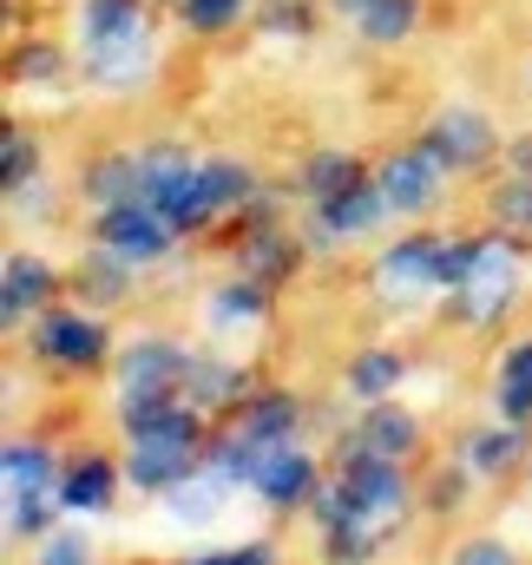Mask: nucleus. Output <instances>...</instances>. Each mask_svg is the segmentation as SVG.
Listing matches in <instances>:
<instances>
[{"mask_svg": "<svg viewBox=\"0 0 532 565\" xmlns=\"http://www.w3.org/2000/svg\"><path fill=\"white\" fill-rule=\"evenodd\" d=\"M198 408H164L158 422L126 434V480L138 493H171L178 480L198 473Z\"/></svg>", "mask_w": 532, "mask_h": 565, "instance_id": "nucleus-1", "label": "nucleus"}, {"mask_svg": "<svg viewBox=\"0 0 532 565\" xmlns=\"http://www.w3.org/2000/svg\"><path fill=\"white\" fill-rule=\"evenodd\" d=\"M145 158V204H158L178 231H198L217 217V198L204 184V164L178 158V151H138Z\"/></svg>", "mask_w": 532, "mask_h": 565, "instance_id": "nucleus-2", "label": "nucleus"}, {"mask_svg": "<svg viewBox=\"0 0 532 565\" xmlns=\"http://www.w3.org/2000/svg\"><path fill=\"white\" fill-rule=\"evenodd\" d=\"M447 296H454V316H460V322H500L507 302L520 296V257H513L500 237H480L474 270L454 282Z\"/></svg>", "mask_w": 532, "mask_h": 565, "instance_id": "nucleus-3", "label": "nucleus"}, {"mask_svg": "<svg viewBox=\"0 0 532 565\" xmlns=\"http://www.w3.org/2000/svg\"><path fill=\"white\" fill-rule=\"evenodd\" d=\"M93 244L99 250H113V257H126V264H158L171 244H178V224L158 211V204H113V211H99L93 217Z\"/></svg>", "mask_w": 532, "mask_h": 565, "instance_id": "nucleus-4", "label": "nucleus"}, {"mask_svg": "<svg viewBox=\"0 0 532 565\" xmlns=\"http://www.w3.org/2000/svg\"><path fill=\"white\" fill-rule=\"evenodd\" d=\"M447 164L427 151V145H407V151H389L382 164H375V184H382V198H389V211L395 217H421L440 191H447Z\"/></svg>", "mask_w": 532, "mask_h": 565, "instance_id": "nucleus-5", "label": "nucleus"}, {"mask_svg": "<svg viewBox=\"0 0 532 565\" xmlns=\"http://www.w3.org/2000/svg\"><path fill=\"white\" fill-rule=\"evenodd\" d=\"M33 355H46L60 369H93V362H106V322L86 316V302L79 309H46L33 322Z\"/></svg>", "mask_w": 532, "mask_h": 565, "instance_id": "nucleus-6", "label": "nucleus"}, {"mask_svg": "<svg viewBox=\"0 0 532 565\" xmlns=\"http://www.w3.org/2000/svg\"><path fill=\"white\" fill-rule=\"evenodd\" d=\"M421 145H427L447 171H474V164L493 158V126H487L480 113H467V106H440V113L427 119Z\"/></svg>", "mask_w": 532, "mask_h": 565, "instance_id": "nucleus-7", "label": "nucleus"}, {"mask_svg": "<svg viewBox=\"0 0 532 565\" xmlns=\"http://www.w3.org/2000/svg\"><path fill=\"white\" fill-rule=\"evenodd\" d=\"M375 289L389 302H414L427 289H440V244L434 237H401L375 257Z\"/></svg>", "mask_w": 532, "mask_h": 565, "instance_id": "nucleus-8", "label": "nucleus"}, {"mask_svg": "<svg viewBox=\"0 0 532 565\" xmlns=\"http://www.w3.org/2000/svg\"><path fill=\"white\" fill-rule=\"evenodd\" d=\"M382 217H395V211H389L382 184L369 178V184H355V191H342V198H322V204H316V217H309V244H349V237L375 231Z\"/></svg>", "mask_w": 532, "mask_h": 565, "instance_id": "nucleus-9", "label": "nucleus"}, {"mask_svg": "<svg viewBox=\"0 0 532 565\" xmlns=\"http://www.w3.org/2000/svg\"><path fill=\"white\" fill-rule=\"evenodd\" d=\"M414 415L407 408H395V402H369V415H362V427L355 434H342V447H336V460L349 467V460H407L414 454Z\"/></svg>", "mask_w": 532, "mask_h": 565, "instance_id": "nucleus-10", "label": "nucleus"}, {"mask_svg": "<svg viewBox=\"0 0 532 565\" xmlns=\"http://www.w3.org/2000/svg\"><path fill=\"white\" fill-rule=\"evenodd\" d=\"M79 73L99 93H132V86H145V73H151V33L106 40V46H79Z\"/></svg>", "mask_w": 532, "mask_h": 565, "instance_id": "nucleus-11", "label": "nucleus"}, {"mask_svg": "<svg viewBox=\"0 0 532 565\" xmlns=\"http://www.w3.org/2000/svg\"><path fill=\"white\" fill-rule=\"evenodd\" d=\"M316 487H322V480H316V454L289 440V447H276V454H269V467L257 473V487H251V493H257L264 507H276V513H296V507H309V500H316Z\"/></svg>", "mask_w": 532, "mask_h": 565, "instance_id": "nucleus-12", "label": "nucleus"}, {"mask_svg": "<svg viewBox=\"0 0 532 565\" xmlns=\"http://www.w3.org/2000/svg\"><path fill=\"white\" fill-rule=\"evenodd\" d=\"M191 355L164 335H138L132 349L119 355V388H184Z\"/></svg>", "mask_w": 532, "mask_h": 565, "instance_id": "nucleus-13", "label": "nucleus"}, {"mask_svg": "<svg viewBox=\"0 0 532 565\" xmlns=\"http://www.w3.org/2000/svg\"><path fill=\"white\" fill-rule=\"evenodd\" d=\"M113 493H119V467H113L106 454H79V460L60 473V487H53V500H60L66 513H106Z\"/></svg>", "mask_w": 532, "mask_h": 565, "instance_id": "nucleus-14", "label": "nucleus"}, {"mask_svg": "<svg viewBox=\"0 0 532 565\" xmlns=\"http://www.w3.org/2000/svg\"><path fill=\"white\" fill-rule=\"evenodd\" d=\"M79 191H86L99 211L132 204V198H145V158H138V151H106V158H93V164L79 171Z\"/></svg>", "mask_w": 532, "mask_h": 565, "instance_id": "nucleus-15", "label": "nucleus"}, {"mask_svg": "<svg viewBox=\"0 0 532 565\" xmlns=\"http://www.w3.org/2000/svg\"><path fill=\"white\" fill-rule=\"evenodd\" d=\"M184 395H191L198 415H211V408H237V402H251V375H244L237 362L191 355V369H184Z\"/></svg>", "mask_w": 532, "mask_h": 565, "instance_id": "nucleus-16", "label": "nucleus"}, {"mask_svg": "<svg viewBox=\"0 0 532 565\" xmlns=\"http://www.w3.org/2000/svg\"><path fill=\"white\" fill-rule=\"evenodd\" d=\"M231 493H237V487H231L217 467H198L191 480H178V487H171V493H158V500H164V513H171L178 526H204V520H217V513H224V500H231Z\"/></svg>", "mask_w": 532, "mask_h": 565, "instance_id": "nucleus-17", "label": "nucleus"}, {"mask_svg": "<svg viewBox=\"0 0 532 565\" xmlns=\"http://www.w3.org/2000/svg\"><path fill=\"white\" fill-rule=\"evenodd\" d=\"M0 473H7V500H40V493L60 487L53 454H46L40 440H7V447H0Z\"/></svg>", "mask_w": 532, "mask_h": 565, "instance_id": "nucleus-18", "label": "nucleus"}, {"mask_svg": "<svg viewBox=\"0 0 532 565\" xmlns=\"http://www.w3.org/2000/svg\"><path fill=\"white\" fill-rule=\"evenodd\" d=\"M79 46H106V40H132L145 33V0H79V20H73Z\"/></svg>", "mask_w": 532, "mask_h": 565, "instance_id": "nucleus-19", "label": "nucleus"}, {"mask_svg": "<svg viewBox=\"0 0 532 565\" xmlns=\"http://www.w3.org/2000/svg\"><path fill=\"white\" fill-rule=\"evenodd\" d=\"M493 408H500V422H532V335L526 342H513L507 355H500V375H493Z\"/></svg>", "mask_w": 532, "mask_h": 565, "instance_id": "nucleus-20", "label": "nucleus"}, {"mask_svg": "<svg viewBox=\"0 0 532 565\" xmlns=\"http://www.w3.org/2000/svg\"><path fill=\"white\" fill-rule=\"evenodd\" d=\"M296 270V244L276 231V224H257L251 237H244V250H237V277L251 282H283Z\"/></svg>", "mask_w": 532, "mask_h": 565, "instance_id": "nucleus-21", "label": "nucleus"}, {"mask_svg": "<svg viewBox=\"0 0 532 565\" xmlns=\"http://www.w3.org/2000/svg\"><path fill=\"white\" fill-rule=\"evenodd\" d=\"M460 460L474 473H507V467L526 460V434H520V422H493V427H480V434H467Z\"/></svg>", "mask_w": 532, "mask_h": 565, "instance_id": "nucleus-22", "label": "nucleus"}, {"mask_svg": "<svg viewBox=\"0 0 532 565\" xmlns=\"http://www.w3.org/2000/svg\"><path fill=\"white\" fill-rule=\"evenodd\" d=\"M369 178H375V171H362V158H349V151H316L296 184H302V198L322 204V198H342V191H355V184H369Z\"/></svg>", "mask_w": 532, "mask_h": 565, "instance_id": "nucleus-23", "label": "nucleus"}, {"mask_svg": "<svg viewBox=\"0 0 532 565\" xmlns=\"http://www.w3.org/2000/svg\"><path fill=\"white\" fill-rule=\"evenodd\" d=\"M53 289V264L46 257H7V289H0V309H7V322H26V309L40 302Z\"/></svg>", "mask_w": 532, "mask_h": 565, "instance_id": "nucleus-24", "label": "nucleus"}, {"mask_svg": "<svg viewBox=\"0 0 532 565\" xmlns=\"http://www.w3.org/2000/svg\"><path fill=\"white\" fill-rule=\"evenodd\" d=\"M342 388H349L355 402H389V388H401V355H389V349H362V355L349 362Z\"/></svg>", "mask_w": 532, "mask_h": 565, "instance_id": "nucleus-25", "label": "nucleus"}, {"mask_svg": "<svg viewBox=\"0 0 532 565\" xmlns=\"http://www.w3.org/2000/svg\"><path fill=\"white\" fill-rule=\"evenodd\" d=\"M126 289H132V264H126V257L99 250L93 264H79V302L113 309V302H126Z\"/></svg>", "mask_w": 532, "mask_h": 565, "instance_id": "nucleus-26", "label": "nucleus"}, {"mask_svg": "<svg viewBox=\"0 0 532 565\" xmlns=\"http://www.w3.org/2000/svg\"><path fill=\"white\" fill-rule=\"evenodd\" d=\"M414 20H421V0H375V7L355 20V33L375 40V46H395V40L414 33Z\"/></svg>", "mask_w": 532, "mask_h": 565, "instance_id": "nucleus-27", "label": "nucleus"}, {"mask_svg": "<svg viewBox=\"0 0 532 565\" xmlns=\"http://www.w3.org/2000/svg\"><path fill=\"white\" fill-rule=\"evenodd\" d=\"M369 559H375V526H362V520L329 526V540H322V565H369Z\"/></svg>", "mask_w": 532, "mask_h": 565, "instance_id": "nucleus-28", "label": "nucleus"}, {"mask_svg": "<svg viewBox=\"0 0 532 565\" xmlns=\"http://www.w3.org/2000/svg\"><path fill=\"white\" fill-rule=\"evenodd\" d=\"M0 184H7V191L40 184V145L26 139V132H7V139H0Z\"/></svg>", "mask_w": 532, "mask_h": 565, "instance_id": "nucleus-29", "label": "nucleus"}, {"mask_svg": "<svg viewBox=\"0 0 532 565\" xmlns=\"http://www.w3.org/2000/svg\"><path fill=\"white\" fill-rule=\"evenodd\" d=\"M204 184H211L217 211H224V204H251V198H257V178H251V164H237V158H211V164H204Z\"/></svg>", "mask_w": 532, "mask_h": 565, "instance_id": "nucleus-30", "label": "nucleus"}, {"mask_svg": "<svg viewBox=\"0 0 532 565\" xmlns=\"http://www.w3.org/2000/svg\"><path fill=\"white\" fill-rule=\"evenodd\" d=\"M264 309H269V282H251V277H237L231 289H217V302H211L217 322H257Z\"/></svg>", "mask_w": 532, "mask_h": 565, "instance_id": "nucleus-31", "label": "nucleus"}, {"mask_svg": "<svg viewBox=\"0 0 532 565\" xmlns=\"http://www.w3.org/2000/svg\"><path fill=\"white\" fill-rule=\"evenodd\" d=\"M178 20L191 33H224V26L244 20V0H178Z\"/></svg>", "mask_w": 532, "mask_h": 565, "instance_id": "nucleus-32", "label": "nucleus"}, {"mask_svg": "<svg viewBox=\"0 0 532 565\" xmlns=\"http://www.w3.org/2000/svg\"><path fill=\"white\" fill-rule=\"evenodd\" d=\"M60 66H66V53H60L53 40L13 53V79H20V86H46V79H60Z\"/></svg>", "mask_w": 532, "mask_h": 565, "instance_id": "nucleus-33", "label": "nucleus"}, {"mask_svg": "<svg viewBox=\"0 0 532 565\" xmlns=\"http://www.w3.org/2000/svg\"><path fill=\"white\" fill-rule=\"evenodd\" d=\"M257 26L264 33H309V0H264Z\"/></svg>", "mask_w": 532, "mask_h": 565, "instance_id": "nucleus-34", "label": "nucleus"}, {"mask_svg": "<svg viewBox=\"0 0 532 565\" xmlns=\"http://www.w3.org/2000/svg\"><path fill=\"white\" fill-rule=\"evenodd\" d=\"M493 217L500 224H532V178H507L493 191Z\"/></svg>", "mask_w": 532, "mask_h": 565, "instance_id": "nucleus-35", "label": "nucleus"}, {"mask_svg": "<svg viewBox=\"0 0 532 565\" xmlns=\"http://www.w3.org/2000/svg\"><path fill=\"white\" fill-rule=\"evenodd\" d=\"M33 565H93V553H86L79 533H46L40 553H33Z\"/></svg>", "mask_w": 532, "mask_h": 565, "instance_id": "nucleus-36", "label": "nucleus"}, {"mask_svg": "<svg viewBox=\"0 0 532 565\" xmlns=\"http://www.w3.org/2000/svg\"><path fill=\"white\" fill-rule=\"evenodd\" d=\"M454 565H520V553H513L507 540H493V533H480V540H467V546L454 553Z\"/></svg>", "mask_w": 532, "mask_h": 565, "instance_id": "nucleus-37", "label": "nucleus"}, {"mask_svg": "<svg viewBox=\"0 0 532 565\" xmlns=\"http://www.w3.org/2000/svg\"><path fill=\"white\" fill-rule=\"evenodd\" d=\"M191 565H276V546L269 540H251V546H231V553H204Z\"/></svg>", "mask_w": 532, "mask_h": 565, "instance_id": "nucleus-38", "label": "nucleus"}, {"mask_svg": "<svg viewBox=\"0 0 532 565\" xmlns=\"http://www.w3.org/2000/svg\"><path fill=\"white\" fill-rule=\"evenodd\" d=\"M460 500H467V473L440 467V473H434V493H427V507H434V513H454Z\"/></svg>", "mask_w": 532, "mask_h": 565, "instance_id": "nucleus-39", "label": "nucleus"}, {"mask_svg": "<svg viewBox=\"0 0 532 565\" xmlns=\"http://www.w3.org/2000/svg\"><path fill=\"white\" fill-rule=\"evenodd\" d=\"M7 526L13 533H40L46 526V493L40 500H7Z\"/></svg>", "mask_w": 532, "mask_h": 565, "instance_id": "nucleus-40", "label": "nucleus"}, {"mask_svg": "<svg viewBox=\"0 0 532 565\" xmlns=\"http://www.w3.org/2000/svg\"><path fill=\"white\" fill-rule=\"evenodd\" d=\"M507 178H532V132L526 139H507Z\"/></svg>", "mask_w": 532, "mask_h": 565, "instance_id": "nucleus-41", "label": "nucleus"}, {"mask_svg": "<svg viewBox=\"0 0 532 565\" xmlns=\"http://www.w3.org/2000/svg\"><path fill=\"white\" fill-rule=\"evenodd\" d=\"M329 7H336V13H342V20H362V13H369V7H375V0H329Z\"/></svg>", "mask_w": 532, "mask_h": 565, "instance_id": "nucleus-42", "label": "nucleus"}, {"mask_svg": "<svg viewBox=\"0 0 532 565\" xmlns=\"http://www.w3.org/2000/svg\"><path fill=\"white\" fill-rule=\"evenodd\" d=\"M526 93H532V60H526Z\"/></svg>", "mask_w": 532, "mask_h": 565, "instance_id": "nucleus-43", "label": "nucleus"}, {"mask_svg": "<svg viewBox=\"0 0 532 565\" xmlns=\"http://www.w3.org/2000/svg\"><path fill=\"white\" fill-rule=\"evenodd\" d=\"M171 7H178V0H171Z\"/></svg>", "mask_w": 532, "mask_h": 565, "instance_id": "nucleus-44", "label": "nucleus"}]
</instances>
